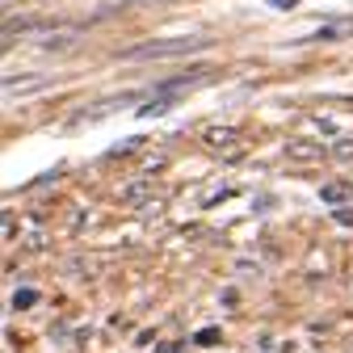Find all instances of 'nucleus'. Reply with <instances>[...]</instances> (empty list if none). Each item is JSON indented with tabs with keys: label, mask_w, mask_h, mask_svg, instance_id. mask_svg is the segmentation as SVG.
I'll return each instance as SVG.
<instances>
[{
	"label": "nucleus",
	"mask_w": 353,
	"mask_h": 353,
	"mask_svg": "<svg viewBox=\"0 0 353 353\" xmlns=\"http://www.w3.org/2000/svg\"><path fill=\"white\" fill-rule=\"evenodd\" d=\"M210 38H168V42H143V47L126 51V59H164V55H190L202 51Z\"/></svg>",
	"instance_id": "1"
},
{
	"label": "nucleus",
	"mask_w": 353,
	"mask_h": 353,
	"mask_svg": "<svg viewBox=\"0 0 353 353\" xmlns=\"http://www.w3.org/2000/svg\"><path fill=\"white\" fill-rule=\"evenodd\" d=\"M349 198V185H328L324 190V202H345Z\"/></svg>",
	"instance_id": "2"
}]
</instances>
